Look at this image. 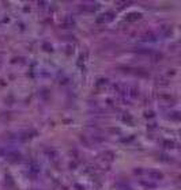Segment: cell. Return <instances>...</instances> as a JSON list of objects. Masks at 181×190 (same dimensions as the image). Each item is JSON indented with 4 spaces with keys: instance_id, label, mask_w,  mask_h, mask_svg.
Returning a JSON list of instances; mask_svg holds the SVG:
<instances>
[{
    "instance_id": "cell-1",
    "label": "cell",
    "mask_w": 181,
    "mask_h": 190,
    "mask_svg": "<svg viewBox=\"0 0 181 190\" xmlns=\"http://www.w3.org/2000/svg\"><path fill=\"white\" fill-rule=\"evenodd\" d=\"M147 175L150 177V179H154V181H161L162 178H164L162 173H159V171H155V170L149 171V173H147Z\"/></svg>"
}]
</instances>
